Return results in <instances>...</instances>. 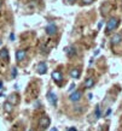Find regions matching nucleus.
<instances>
[{
	"label": "nucleus",
	"mask_w": 122,
	"mask_h": 131,
	"mask_svg": "<svg viewBox=\"0 0 122 131\" xmlns=\"http://www.w3.org/2000/svg\"><path fill=\"white\" fill-rule=\"evenodd\" d=\"M118 24H120L118 18H116V17H111L110 19L108 20V23H106V32L112 31L114 29H116L118 27Z\"/></svg>",
	"instance_id": "nucleus-1"
},
{
	"label": "nucleus",
	"mask_w": 122,
	"mask_h": 131,
	"mask_svg": "<svg viewBox=\"0 0 122 131\" xmlns=\"http://www.w3.org/2000/svg\"><path fill=\"white\" fill-rule=\"evenodd\" d=\"M50 124H51V119L48 118L47 115H43V117H41L39 120V126L41 127V129H47L48 126H50Z\"/></svg>",
	"instance_id": "nucleus-2"
},
{
	"label": "nucleus",
	"mask_w": 122,
	"mask_h": 131,
	"mask_svg": "<svg viewBox=\"0 0 122 131\" xmlns=\"http://www.w3.org/2000/svg\"><path fill=\"white\" fill-rule=\"evenodd\" d=\"M82 97V93L80 90H75L73 91L70 94V96H69V99H70V101H73V102H77V101H80V99Z\"/></svg>",
	"instance_id": "nucleus-3"
},
{
	"label": "nucleus",
	"mask_w": 122,
	"mask_h": 131,
	"mask_svg": "<svg viewBox=\"0 0 122 131\" xmlns=\"http://www.w3.org/2000/svg\"><path fill=\"white\" fill-rule=\"evenodd\" d=\"M36 71H38L39 75H45V73L47 72V65H46V63L41 61V63L38 64V66H36Z\"/></svg>",
	"instance_id": "nucleus-4"
},
{
	"label": "nucleus",
	"mask_w": 122,
	"mask_h": 131,
	"mask_svg": "<svg viewBox=\"0 0 122 131\" xmlns=\"http://www.w3.org/2000/svg\"><path fill=\"white\" fill-rule=\"evenodd\" d=\"M46 97H47V101L51 103L52 106H56V105H57V96H56V94L53 91H48Z\"/></svg>",
	"instance_id": "nucleus-5"
},
{
	"label": "nucleus",
	"mask_w": 122,
	"mask_h": 131,
	"mask_svg": "<svg viewBox=\"0 0 122 131\" xmlns=\"http://www.w3.org/2000/svg\"><path fill=\"white\" fill-rule=\"evenodd\" d=\"M52 78H53V81L55 82H57V83H60L62 81H63V76H62V73H60V71H53L52 72Z\"/></svg>",
	"instance_id": "nucleus-6"
},
{
	"label": "nucleus",
	"mask_w": 122,
	"mask_h": 131,
	"mask_svg": "<svg viewBox=\"0 0 122 131\" xmlns=\"http://www.w3.org/2000/svg\"><path fill=\"white\" fill-rule=\"evenodd\" d=\"M56 31H57V27H56V24L50 23L47 27H46V32H47L48 35H53V34H56Z\"/></svg>",
	"instance_id": "nucleus-7"
},
{
	"label": "nucleus",
	"mask_w": 122,
	"mask_h": 131,
	"mask_svg": "<svg viewBox=\"0 0 122 131\" xmlns=\"http://www.w3.org/2000/svg\"><path fill=\"white\" fill-rule=\"evenodd\" d=\"M69 75H70L71 78L76 80V78H79V77H80V75H81V71H80V69H71L70 72H69Z\"/></svg>",
	"instance_id": "nucleus-8"
},
{
	"label": "nucleus",
	"mask_w": 122,
	"mask_h": 131,
	"mask_svg": "<svg viewBox=\"0 0 122 131\" xmlns=\"http://www.w3.org/2000/svg\"><path fill=\"white\" fill-rule=\"evenodd\" d=\"M25 51L24 49H18V51L16 52V59H17V61H22V60L25 58Z\"/></svg>",
	"instance_id": "nucleus-9"
},
{
	"label": "nucleus",
	"mask_w": 122,
	"mask_h": 131,
	"mask_svg": "<svg viewBox=\"0 0 122 131\" xmlns=\"http://www.w3.org/2000/svg\"><path fill=\"white\" fill-rule=\"evenodd\" d=\"M121 40H122L121 34H115V35L111 37V43L112 45H118L120 42H121Z\"/></svg>",
	"instance_id": "nucleus-10"
},
{
	"label": "nucleus",
	"mask_w": 122,
	"mask_h": 131,
	"mask_svg": "<svg viewBox=\"0 0 122 131\" xmlns=\"http://www.w3.org/2000/svg\"><path fill=\"white\" fill-rule=\"evenodd\" d=\"M65 54H67L68 57H73L74 54H76V49H75V47H73V46L67 47L65 48Z\"/></svg>",
	"instance_id": "nucleus-11"
},
{
	"label": "nucleus",
	"mask_w": 122,
	"mask_h": 131,
	"mask_svg": "<svg viewBox=\"0 0 122 131\" xmlns=\"http://www.w3.org/2000/svg\"><path fill=\"white\" fill-rule=\"evenodd\" d=\"M0 59L1 60H8V51L6 48H3L0 51Z\"/></svg>",
	"instance_id": "nucleus-12"
},
{
	"label": "nucleus",
	"mask_w": 122,
	"mask_h": 131,
	"mask_svg": "<svg viewBox=\"0 0 122 131\" xmlns=\"http://www.w3.org/2000/svg\"><path fill=\"white\" fill-rule=\"evenodd\" d=\"M93 85H94V80L92 77L86 78V81H85V88H92Z\"/></svg>",
	"instance_id": "nucleus-13"
},
{
	"label": "nucleus",
	"mask_w": 122,
	"mask_h": 131,
	"mask_svg": "<svg viewBox=\"0 0 122 131\" xmlns=\"http://www.w3.org/2000/svg\"><path fill=\"white\" fill-rule=\"evenodd\" d=\"M12 108H13V105H11V103L8 102H5L4 103V110L6 112H7V113H10V112H12Z\"/></svg>",
	"instance_id": "nucleus-14"
},
{
	"label": "nucleus",
	"mask_w": 122,
	"mask_h": 131,
	"mask_svg": "<svg viewBox=\"0 0 122 131\" xmlns=\"http://www.w3.org/2000/svg\"><path fill=\"white\" fill-rule=\"evenodd\" d=\"M8 102L11 103V105H16L17 102H18V99H17V96L13 94V95H10V97H8Z\"/></svg>",
	"instance_id": "nucleus-15"
},
{
	"label": "nucleus",
	"mask_w": 122,
	"mask_h": 131,
	"mask_svg": "<svg viewBox=\"0 0 122 131\" xmlns=\"http://www.w3.org/2000/svg\"><path fill=\"white\" fill-rule=\"evenodd\" d=\"M94 117L97 118V119H99V118H100V107H99V105H97V106H95V110H94Z\"/></svg>",
	"instance_id": "nucleus-16"
},
{
	"label": "nucleus",
	"mask_w": 122,
	"mask_h": 131,
	"mask_svg": "<svg viewBox=\"0 0 122 131\" xmlns=\"http://www.w3.org/2000/svg\"><path fill=\"white\" fill-rule=\"evenodd\" d=\"M11 75H12V78H16V76H17V68H12Z\"/></svg>",
	"instance_id": "nucleus-17"
},
{
	"label": "nucleus",
	"mask_w": 122,
	"mask_h": 131,
	"mask_svg": "<svg viewBox=\"0 0 122 131\" xmlns=\"http://www.w3.org/2000/svg\"><path fill=\"white\" fill-rule=\"evenodd\" d=\"M75 89V84L74 83H71L70 84V87H69V91H73Z\"/></svg>",
	"instance_id": "nucleus-18"
},
{
	"label": "nucleus",
	"mask_w": 122,
	"mask_h": 131,
	"mask_svg": "<svg viewBox=\"0 0 122 131\" xmlns=\"http://www.w3.org/2000/svg\"><path fill=\"white\" fill-rule=\"evenodd\" d=\"M93 0H83V3H86V4H91Z\"/></svg>",
	"instance_id": "nucleus-19"
},
{
	"label": "nucleus",
	"mask_w": 122,
	"mask_h": 131,
	"mask_svg": "<svg viewBox=\"0 0 122 131\" xmlns=\"http://www.w3.org/2000/svg\"><path fill=\"white\" fill-rule=\"evenodd\" d=\"M68 131H77V130H76L75 127H69V129H68Z\"/></svg>",
	"instance_id": "nucleus-20"
},
{
	"label": "nucleus",
	"mask_w": 122,
	"mask_h": 131,
	"mask_svg": "<svg viewBox=\"0 0 122 131\" xmlns=\"http://www.w3.org/2000/svg\"><path fill=\"white\" fill-rule=\"evenodd\" d=\"M10 40H15V35H13V34H11V35H10Z\"/></svg>",
	"instance_id": "nucleus-21"
},
{
	"label": "nucleus",
	"mask_w": 122,
	"mask_h": 131,
	"mask_svg": "<svg viewBox=\"0 0 122 131\" xmlns=\"http://www.w3.org/2000/svg\"><path fill=\"white\" fill-rule=\"evenodd\" d=\"M111 113V110H108V111H106V113H105V115H109Z\"/></svg>",
	"instance_id": "nucleus-22"
},
{
	"label": "nucleus",
	"mask_w": 122,
	"mask_h": 131,
	"mask_svg": "<svg viewBox=\"0 0 122 131\" xmlns=\"http://www.w3.org/2000/svg\"><path fill=\"white\" fill-rule=\"evenodd\" d=\"M50 131H58V129H56V127H52Z\"/></svg>",
	"instance_id": "nucleus-23"
},
{
	"label": "nucleus",
	"mask_w": 122,
	"mask_h": 131,
	"mask_svg": "<svg viewBox=\"0 0 122 131\" xmlns=\"http://www.w3.org/2000/svg\"><path fill=\"white\" fill-rule=\"evenodd\" d=\"M1 89H3V82L0 81V90H1Z\"/></svg>",
	"instance_id": "nucleus-24"
},
{
	"label": "nucleus",
	"mask_w": 122,
	"mask_h": 131,
	"mask_svg": "<svg viewBox=\"0 0 122 131\" xmlns=\"http://www.w3.org/2000/svg\"><path fill=\"white\" fill-rule=\"evenodd\" d=\"M69 1H70V3H73V1H75V0H69Z\"/></svg>",
	"instance_id": "nucleus-25"
},
{
	"label": "nucleus",
	"mask_w": 122,
	"mask_h": 131,
	"mask_svg": "<svg viewBox=\"0 0 122 131\" xmlns=\"http://www.w3.org/2000/svg\"><path fill=\"white\" fill-rule=\"evenodd\" d=\"M29 131H33V130H29Z\"/></svg>",
	"instance_id": "nucleus-26"
}]
</instances>
